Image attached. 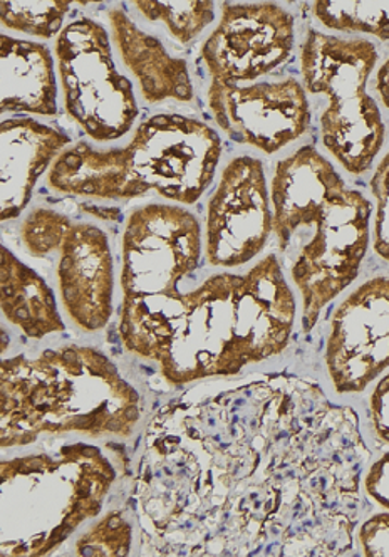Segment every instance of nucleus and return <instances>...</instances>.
<instances>
[{
	"label": "nucleus",
	"mask_w": 389,
	"mask_h": 557,
	"mask_svg": "<svg viewBox=\"0 0 389 557\" xmlns=\"http://www.w3.org/2000/svg\"><path fill=\"white\" fill-rule=\"evenodd\" d=\"M369 448L317 383L272 373L187 393L148 423L133 500L150 556H344Z\"/></svg>",
	"instance_id": "f257e3e1"
},
{
	"label": "nucleus",
	"mask_w": 389,
	"mask_h": 557,
	"mask_svg": "<svg viewBox=\"0 0 389 557\" xmlns=\"http://www.w3.org/2000/svg\"><path fill=\"white\" fill-rule=\"evenodd\" d=\"M271 202L283 268L301 293L302 330L311 333L323 309L360 275L373 206L311 145L277 163Z\"/></svg>",
	"instance_id": "f03ea898"
},
{
	"label": "nucleus",
	"mask_w": 389,
	"mask_h": 557,
	"mask_svg": "<svg viewBox=\"0 0 389 557\" xmlns=\"http://www.w3.org/2000/svg\"><path fill=\"white\" fill-rule=\"evenodd\" d=\"M296 311L294 293L276 253L246 274L210 275L181 296L160 374L173 386L236 376L287 348Z\"/></svg>",
	"instance_id": "7ed1b4c3"
},
{
	"label": "nucleus",
	"mask_w": 389,
	"mask_h": 557,
	"mask_svg": "<svg viewBox=\"0 0 389 557\" xmlns=\"http://www.w3.org/2000/svg\"><path fill=\"white\" fill-rule=\"evenodd\" d=\"M141 417L140 393L100 349L71 345L2 360V450L64 433L128 441Z\"/></svg>",
	"instance_id": "20e7f679"
},
{
	"label": "nucleus",
	"mask_w": 389,
	"mask_h": 557,
	"mask_svg": "<svg viewBox=\"0 0 389 557\" xmlns=\"http://www.w3.org/2000/svg\"><path fill=\"white\" fill-rule=\"evenodd\" d=\"M222 157V139L206 123L181 114H154L123 148L98 150L86 141L66 148L48 176L60 194L128 200L156 191L193 206L209 190Z\"/></svg>",
	"instance_id": "39448f33"
},
{
	"label": "nucleus",
	"mask_w": 389,
	"mask_h": 557,
	"mask_svg": "<svg viewBox=\"0 0 389 557\" xmlns=\"http://www.w3.org/2000/svg\"><path fill=\"white\" fill-rule=\"evenodd\" d=\"M118 479L110 457L76 442L0 462V554L41 557L100 516Z\"/></svg>",
	"instance_id": "423d86ee"
},
{
	"label": "nucleus",
	"mask_w": 389,
	"mask_h": 557,
	"mask_svg": "<svg viewBox=\"0 0 389 557\" xmlns=\"http://www.w3.org/2000/svg\"><path fill=\"white\" fill-rule=\"evenodd\" d=\"M202 227L184 207L150 203L126 221L122 238L123 348L159 363L181 309L178 284L199 268Z\"/></svg>",
	"instance_id": "0eeeda50"
},
{
	"label": "nucleus",
	"mask_w": 389,
	"mask_h": 557,
	"mask_svg": "<svg viewBox=\"0 0 389 557\" xmlns=\"http://www.w3.org/2000/svg\"><path fill=\"white\" fill-rule=\"evenodd\" d=\"M378 63V49L366 39H342L309 30L301 51L305 92L324 99L319 116L324 148L351 175L372 169L386 128L367 79Z\"/></svg>",
	"instance_id": "6e6552de"
},
{
	"label": "nucleus",
	"mask_w": 389,
	"mask_h": 557,
	"mask_svg": "<svg viewBox=\"0 0 389 557\" xmlns=\"http://www.w3.org/2000/svg\"><path fill=\"white\" fill-rule=\"evenodd\" d=\"M27 252L54 264L61 305L86 333L108 326L113 315L114 264L106 232L37 207L21 225Z\"/></svg>",
	"instance_id": "1a4fd4ad"
},
{
	"label": "nucleus",
	"mask_w": 389,
	"mask_h": 557,
	"mask_svg": "<svg viewBox=\"0 0 389 557\" xmlns=\"http://www.w3.org/2000/svg\"><path fill=\"white\" fill-rule=\"evenodd\" d=\"M67 114L95 141H114L135 125L131 83L116 70L108 30L92 18L67 24L55 39Z\"/></svg>",
	"instance_id": "9d476101"
},
{
	"label": "nucleus",
	"mask_w": 389,
	"mask_h": 557,
	"mask_svg": "<svg viewBox=\"0 0 389 557\" xmlns=\"http://www.w3.org/2000/svg\"><path fill=\"white\" fill-rule=\"evenodd\" d=\"M294 15L272 2H224L205 45L203 63L213 83L252 85L286 63L294 48Z\"/></svg>",
	"instance_id": "9b49d317"
},
{
	"label": "nucleus",
	"mask_w": 389,
	"mask_h": 557,
	"mask_svg": "<svg viewBox=\"0 0 389 557\" xmlns=\"http://www.w3.org/2000/svg\"><path fill=\"white\" fill-rule=\"evenodd\" d=\"M274 232L264 163L237 157L225 165L206 206L205 256L213 268H240L254 261Z\"/></svg>",
	"instance_id": "f8f14e48"
},
{
	"label": "nucleus",
	"mask_w": 389,
	"mask_h": 557,
	"mask_svg": "<svg viewBox=\"0 0 389 557\" xmlns=\"http://www.w3.org/2000/svg\"><path fill=\"white\" fill-rule=\"evenodd\" d=\"M326 367L339 395L361 393L389 368V277L367 278L330 318Z\"/></svg>",
	"instance_id": "ddd939ff"
},
{
	"label": "nucleus",
	"mask_w": 389,
	"mask_h": 557,
	"mask_svg": "<svg viewBox=\"0 0 389 557\" xmlns=\"http://www.w3.org/2000/svg\"><path fill=\"white\" fill-rule=\"evenodd\" d=\"M213 120L234 141L272 154L294 144L311 123L308 92L294 77L209 88Z\"/></svg>",
	"instance_id": "4468645a"
},
{
	"label": "nucleus",
	"mask_w": 389,
	"mask_h": 557,
	"mask_svg": "<svg viewBox=\"0 0 389 557\" xmlns=\"http://www.w3.org/2000/svg\"><path fill=\"white\" fill-rule=\"evenodd\" d=\"M71 145L60 129L33 117H12L0 126V221L17 219L29 206L42 173Z\"/></svg>",
	"instance_id": "2eb2a0df"
},
{
	"label": "nucleus",
	"mask_w": 389,
	"mask_h": 557,
	"mask_svg": "<svg viewBox=\"0 0 389 557\" xmlns=\"http://www.w3.org/2000/svg\"><path fill=\"white\" fill-rule=\"evenodd\" d=\"M108 18L114 46L136 77L145 101L156 104L172 99L190 103L195 91L187 61L170 54L156 37L136 26L122 9H111Z\"/></svg>",
	"instance_id": "dca6fc26"
},
{
	"label": "nucleus",
	"mask_w": 389,
	"mask_h": 557,
	"mask_svg": "<svg viewBox=\"0 0 389 557\" xmlns=\"http://www.w3.org/2000/svg\"><path fill=\"white\" fill-rule=\"evenodd\" d=\"M2 113H58L54 59L48 46L0 36Z\"/></svg>",
	"instance_id": "f3484780"
},
{
	"label": "nucleus",
	"mask_w": 389,
	"mask_h": 557,
	"mask_svg": "<svg viewBox=\"0 0 389 557\" xmlns=\"http://www.w3.org/2000/svg\"><path fill=\"white\" fill-rule=\"evenodd\" d=\"M0 305L5 320L30 339L66 331L54 290L5 246L0 265Z\"/></svg>",
	"instance_id": "a211bd4d"
},
{
	"label": "nucleus",
	"mask_w": 389,
	"mask_h": 557,
	"mask_svg": "<svg viewBox=\"0 0 389 557\" xmlns=\"http://www.w3.org/2000/svg\"><path fill=\"white\" fill-rule=\"evenodd\" d=\"M313 12L327 29L339 33L369 34L389 41L388 2H314Z\"/></svg>",
	"instance_id": "6ab92c4d"
},
{
	"label": "nucleus",
	"mask_w": 389,
	"mask_h": 557,
	"mask_svg": "<svg viewBox=\"0 0 389 557\" xmlns=\"http://www.w3.org/2000/svg\"><path fill=\"white\" fill-rule=\"evenodd\" d=\"M70 9L71 2L64 0L0 2V18L5 29L51 39L63 33L64 18Z\"/></svg>",
	"instance_id": "aec40b11"
},
{
	"label": "nucleus",
	"mask_w": 389,
	"mask_h": 557,
	"mask_svg": "<svg viewBox=\"0 0 389 557\" xmlns=\"http://www.w3.org/2000/svg\"><path fill=\"white\" fill-rule=\"evenodd\" d=\"M141 15L151 23H162L178 42L193 41L215 18L213 2H135Z\"/></svg>",
	"instance_id": "412c9836"
},
{
	"label": "nucleus",
	"mask_w": 389,
	"mask_h": 557,
	"mask_svg": "<svg viewBox=\"0 0 389 557\" xmlns=\"http://www.w3.org/2000/svg\"><path fill=\"white\" fill-rule=\"evenodd\" d=\"M135 525L125 509L104 513L76 541L74 554L86 557H122L131 554Z\"/></svg>",
	"instance_id": "4be33fe9"
},
{
	"label": "nucleus",
	"mask_w": 389,
	"mask_h": 557,
	"mask_svg": "<svg viewBox=\"0 0 389 557\" xmlns=\"http://www.w3.org/2000/svg\"><path fill=\"white\" fill-rule=\"evenodd\" d=\"M372 194L376 202L372 225L373 249L389 262V150L376 166L372 178Z\"/></svg>",
	"instance_id": "5701e85b"
},
{
	"label": "nucleus",
	"mask_w": 389,
	"mask_h": 557,
	"mask_svg": "<svg viewBox=\"0 0 389 557\" xmlns=\"http://www.w3.org/2000/svg\"><path fill=\"white\" fill-rule=\"evenodd\" d=\"M361 553L367 557H389V510L375 513L357 531Z\"/></svg>",
	"instance_id": "b1692460"
},
{
	"label": "nucleus",
	"mask_w": 389,
	"mask_h": 557,
	"mask_svg": "<svg viewBox=\"0 0 389 557\" xmlns=\"http://www.w3.org/2000/svg\"><path fill=\"white\" fill-rule=\"evenodd\" d=\"M364 492L373 503L389 510V451L369 467L363 479Z\"/></svg>",
	"instance_id": "393cba45"
},
{
	"label": "nucleus",
	"mask_w": 389,
	"mask_h": 557,
	"mask_svg": "<svg viewBox=\"0 0 389 557\" xmlns=\"http://www.w3.org/2000/svg\"><path fill=\"white\" fill-rule=\"evenodd\" d=\"M373 430L379 442L389 445V373L376 385L369 398Z\"/></svg>",
	"instance_id": "a878e982"
},
{
	"label": "nucleus",
	"mask_w": 389,
	"mask_h": 557,
	"mask_svg": "<svg viewBox=\"0 0 389 557\" xmlns=\"http://www.w3.org/2000/svg\"><path fill=\"white\" fill-rule=\"evenodd\" d=\"M375 88L379 99H381V103L389 111V58L386 59L385 63L379 67L378 74H376Z\"/></svg>",
	"instance_id": "bb28decb"
}]
</instances>
